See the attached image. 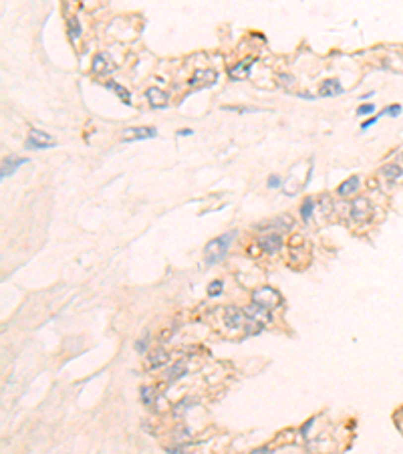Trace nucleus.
<instances>
[{
    "instance_id": "9b49d317",
    "label": "nucleus",
    "mask_w": 403,
    "mask_h": 454,
    "mask_svg": "<svg viewBox=\"0 0 403 454\" xmlns=\"http://www.w3.org/2000/svg\"><path fill=\"white\" fill-rule=\"evenodd\" d=\"M218 81V73L214 69H202V71H196L194 77L190 79V85H204V87H210Z\"/></svg>"
},
{
    "instance_id": "2eb2a0df",
    "label": "nucleus",
    "mask_w": 403,
    "mask_h": 454,
    "mask_svg": "<svg viewBox=\"0 0 403 454\" xmlns=\"http://www.w3.org/2000/svg\"><path fill=\"white\" fill-rule=\"evenodd\" d=\"M22 164H26V160H22V158H14V156H10V158H6L4 162H2V170H0V178L2 180H6L8 176H12Z\"/></svg>"
},
{
    "instance_id": "9d476101",
    "label": "nucleus",
    "mask_w": 403,
    "mask_h": 454,
    "mask_svg": "<svg viewBox=\"0 0 403 454\" xmlns=\"http://www.w3.org/2000/svg\"><path fill=\"white\" fill-rule=\"evenodd\" d=\"M145 97H147V101H149V105L153 109H162V107L168 105V93L162 91V89H158V87H149L145 91Z\"/></svg>"
},
{
    "instance_id": "0eeeda50",
    "label": "nucleus",
    "mask_w": 403,
    "mask_h": 454,
    "mask_svg": "<svg viewBox=\"0 0 403 454\" xmlns=\"http://www.w3.org/2000/svg\"><path fill=\"white\" fill-rule=\"evenodd\" d=\"M158 135L156 128H127L121 131V141H139V139H151Z\"/></svg>"
},
{
    "instance_id": "f257e3e1",
    "label": "nucleus",
    "mask_w": 403,
    "mask_h": 454,
    "mask_svg": "<svg viewBox=\"0 0 403 454\" xmlns=\"http://www.w3.org/2000/svg\"><path fill=\"white\" fill-rule=\"evenodd\" d=\"M236 238V232H226L218 238H212L208 245L204 247V259L208 264H218L220 260H224V257L230 251L232 240Z\"/></svg>"
},
{
    "instance_id": "a878e982",
    "label": "nucleus",
    "mask_w": 403,
    "mask_h": 454,
    "mask_svg": "<svg viewBox=\"0 0 403 454\" xmlns=\"http://www.w3.org/2000/svg\"><path fill=\"white\" fill-rule=\"evenodd\" d=\"M381 115H389V117H397V115H401V105H397V103H393V105H387L383 111H381Z\"/></svg>"
},
{
    "instance_id": "7c9ffc66",
    "label": "nucleus",
    "mask_w": 403,
    "mask_h": 454,
    "mask_svg": "<svg viewBox=\"0 0 403 454\" xmlns=\"http://www.w3.org/2000/svg\"><path fill=\"white\" fill-rule=\"evenodd\" d=\"M278 81H281L287 89H290V85L294 83V77H290V75H281V77H278Z\"/></svg>"
},
{
    "instance_id": "b1692460",
    "label": "nucleus",
    "mask_w": 403,
    "mask_h": 454,
    "mask_svg": "<svg viewBox=\"0 0 403 454\" xmlns=\"http://www.w3.org/2000/svg\"><path fill=\"white\" fill-rule=\"evenodd\" d=\"M105 65H107V57H105L103 53L95 55V59H93V71L99 73V71H103V69H105Z\"/></svg>"
},
{
    "instance_id": "f8f14e48",
    "label": "nucleus",
    "mask_w": 403,
    "mask_h": 454,
    "mask_svg": "<svg viewBox=\"0 0 403 454\" xmlns=\"http://www.w3.org/2000/svg\"><path fill=\"white\" fill-rule=\"evenodd\" d=\"M254 61H256L254 57L240 61L238 65H234V67H230V69H228V75H230L232 79H246L248 75H250V67L254 65Z\"/></svg>"
},
{
    "instance_id": "423d86ee",
    "label": "nucleus",
    "mask_w": 403,
    "mask_h": 454,
    "mask_svg": "<svg viewBox=\"0 0 403 454\" xmlns=\"http://www.w3.org/2000/svg\"><path fill=\"white\" fill-rule=\"evenodd\" d=\"M308 180H311V176L300 178V176H296V170L292 168V172L288 174V178L283 182V192H285L287 196H296V194L308 184Z\"/></svg>"
},
{
    "instance_id": "7ed1b4c3",
    "label": "nucleus",
    "mask_w": 403,
    "mask_h": 454,
    "mask_svg": "<svg viewBox=\"0 0 403 454\" xmlns=\"http://www.w3.org/2000/svg\"><path fill=\"white\" fill-rule=\"evenodd\" d=\"M49 147H55V137L45 133V131H39V130H30L28 131V137H26V149H49Z\"/></svg>"
},
{
    "instance_id": "72a5a7b5",
    "label": "nucleus",
    "mask_w": 403,
    "mask_h": 454,
    "mask_svg": "<svg viewBox=\"0 0 403 454\" xmlns=\"http://www.w3.org/2000/svg\"><path fill=\"white\" fill-rule=\"evenodd\" d=\"M166 452L168 454H188L183 446H172V448H166Z\"/></svg>"
},
{
    "instance_id": "f3484780",
    "label": "nucleus",
    "mask_w": 403,
    "mask_h": 454,
    "mask_svg": "<svg viewBox=\"0 0 403 454\" xmlns=\"http://www.w3.org/2000/svg\"><path fill=\"white\" fill-rule=\"evenodd\" d=\"M185 372H188V366H185V361H183V359H179V361H175L173 366L168 370V374H166V380L172 384V382H175V380L183 378V376H185Z\"/></svg>"
},
{
    "instance_id": "aec40b11",
    "label": "nucleus",
    "mask_w": 403,
    "mask_h": 454,
    "mask_svg": "<svg viewBox=\"0 0 403 454\" xmlns=\"http://www.w3.org/2000/svg\"><path fill=\"white\" fill-rule=\"evenodd\" d=\"M107 87H109V89H113L115 93L123 99V103H125V105H131V95H129V91H127L125 87H121V85H117V83H113V81H109V83H107Z\"/></svg>"
},
{
    "instance_id": "f704fd0d",
    "label": "nucleus",
    "mask_w": 403,
    "mask_h": 454,
    "mask_svg": "<svg viewBox=\"0 0 403 454\" xmlns=\"http://www.w3.org/2000/svg\"><path fill=\"white\" fill-rule=\"evenodd\" d=\"M248 454H272V450H270L268 446H260V448H254V450H250Z\"/></svg>"
},
{
    "instance_id": "412c9836",
    "label": "nucleus",
    "mask_w": 403,
    "mask_h": 454,
    "mask_svg": "<svg viewBox=\"0 0 403 454\" xmlns=\"http://www.w3.org/2000/svg\"><path fill=\"white\" fill-rule=\"evenodd\" d=\"M67 24H69V37H71V41H77V39L81 37V33H83L79 18H77V16H71Z\"/></svg>"
},
{
    "instance_id": "c9c22d12",
    "label": "nucleus",
    "mask_w": 403,
    "mask_h": 454,
    "mask_svg": "<svg viewBox=\"0 0 403 454\" xmlns=\"http://www.w3.org/2000/svg\"><path fill=\"white\" fill-rule=\"evenodd\" d=\"M192 133H194L192 130H179L177 131V135H192Z\"/></svg>"
},
{
    "instance_id": "4468645a",
    "label": "nucleus",
    "mask_w": 403,
    "mask_h": 454,
    "mask_svg": "<svg viewBox=\"0 0 403 454\" xmlns=\"http://www.w3.org/2000/svg\"><path fill=\"white\" fill-rule=\"evenodd\" d=\"M168 361H170V353H168L164 347L153 349V353L147 357V363H149V368H151V370H158V368L166 366Z\"/></svg>"
},
{
    "instance_id": "393cba45",
    "label": "nucleus",
    "mask_w": 403,
    "mask_h": 454,
    "mask_svg": "<svg viewBox=\"0 0 403 454\" xmlns=\"http://www.w3.org/2000/svg\"><path fill=\"white\" fill-rule=\"evenodd\" d=\"M190 404H194V400H181V402H179V404L173 408V414H175V416H181L183 412H188V410L192 408Z\"/></svg>"
},
{
    "instance_id": "c756f323",
    "label": "nucleus",
    "mask_w": 403,
    "mask_h": 454,
    "mask_svg": "<svg viewBox=\"0 0 403 454\" xmlns=\"http://www.w3.org/2000/svg\"><path fill=\"white\" fill-rule=\"evenodd\" d=\"M381 115H375V117H371V119H367V121H363V126H361V131H365V130H369L371 126H375L377 124V119H379Z\"/></svg>"
},
{
    "instance_id": "39448f33",
    "label": "nucleus",
    "mask_w": 403,
    "mask_h": 454,
    "mask_svg": "<svg viewBox=\"0 0 403 454\" xmlns=\"http://www.w3.org/2000/svg\"><path fill=\"white\" fill-rule=\"evenodd\" d=\"M349 212H351V218H353V220H357V222H365V220L371 216V212H373V208H371V202H369L367 198L359 196V198H355V200L351 202Z\"/></svg>"
},
{
    "instance_id": "e433bc0d",
    "label": "nucleus",
    "mask_w": 403,
    "mask_h": 454,
    "mask_svg": "<svg viewBox=\"0 0 403 454\" xmlns=\"http://www.w3.org/2000/svg\"><path fill=\"white\" fill-rule=\"evenodd\" d=\"M401 160H403V156H401Z\"/></svg>"
},
{
    "instance_id": "473e14b6",
    "label": "nucleus",
    "mask_w": 403,
    "mask_h": 454,
    "mask_svg": "<svg viewBox=\"0 0 403 454\" xmlns=\"http://www.w3.org/2000/svg\"><path fill=\"white\" fill-rule=\"evenodd\" d=\"M313 424H315V420L311 418V420H306V422H304V426L300 428V434H302L304 438H306V434H308V430H311V426H313Z\"/></svg>"
},
{
    "instance_id": "6ab92c4d",
    "label": "nucleus",
    "mask_w": 403,
    "mask_h": 454,
    "mask_svg": "<svg viewBox=\"0 0 403 454\" xmlns=\"http://www.w3.org/2000/svg\"><path fill=\"white\" fill-rule=\"evenodd\" d=\"M381 174L387 178V180H395V178H401L403 176V168L399 164H385L381 168Z\"/></svg>"
},
{
    "instance_id": "f03ea898",
    "label": "nucleus",
    "mask_w": 403,
    "mask_h": 454,
    "mask_svg": "<svg viewBox=\"0 0 403 454\" xmlns=\"http://www.w3.org/2000/svg\"><path fill=\"white\" fill-rule=\"evenodd\" d=\"M252 303H256V305H260V307L272 311L274 307H278V305L283 303V297H281V293L274 291L272 287H260V289L254 291Z\"/></svg>"
},
{
    "instance_id": "20e7f679",
    "label": "nucleus",
    "mask_w": 403,
    "mask_h": 454,
    "mask_svg": "<svg viewBox=\"0 0 403 454\" xmlns=\"http://www.w3.org/2000/svg\"><path fill=\"white\" fill-rule=\"evenodd\" d=\"M244 315L248 321H254L262 327H266L268 323H272V313L260 305H256V303H250L248 307H244Z\"/></svg>"
},
{
    "instance_id": "1a4fd4ad",
    "label": "nucleus",
    "mask_w": 403,
    "mask_h": 454,
    "mask_svg": "<svg viewBox=\"0 0 403 454\" xmlns=\"http://www.w3.org/2000/svg\"><path fill=\"white\" fill-rule=\"evenodd\" d=\"M224 321L228 327L232 329H240L244 327L246 323V315H244V309H238V307H226L224 311Z\"/></svg>"
},
{
    "instance_id": "6e6552de",
    "label": "nucleus",
    "mask_w": 403,
    "mask_h": 454,
    "mask_svg": "<svg viewBox=\"0 0 403 454\" xmlns=\"http://www.w3.org/2000/svg\"><path fill=\"white\" fill-rule=\"evenodd\" d=\"M260 247H262V251H266V255H274L283 249V236L276 232H266L260 238Z\"/></svg>"
},
{
    "instance_id": "dca6fc26",
    "label": "nucleus",
    "mask_w": 403,
    "mask_h": 454,
    "mask_svg": "<svg viewBox=\"0 0 403 454\" xmlns=\"http://www.w3.org/2000/svg\"><path fill=\"white\" fill-rule=\"evenodd\" d=\"M359 186H361V178L359 176H351L337 188V194L339 196H351V194H355L359 190Z\"/></svg>"
},
{
    "instance_id": "5701e85b",
    "label": "nucleus",
    "mask_w": 403,
    "mask_h": 454,
    "mask_svg": "<svg viewBox=\"0 0 403 454\" xmlns=\"http://www.w3.org/2000/svg\"><path fill=\"white\" fill-rule=\"evenodd\" d=\"M222 289H224V281H212L210 285H208V295L210 297H218V295H222Z\"/></svg>"
},
{
    "instance_id": "bb28decb",
    "label": "nucleus",
    "mask_w": 403,
    "mask_h": 454,
    "mask_svg": "<svg viewBox=\"0 0 403 454\" xmlns=\"http://www.w3.org/2000/svg\"><path fill=\"white\" fill-rule=\"evenodd\" d=\"M175 438L179 440V442H183V440H188L190 438V430L183 426V424H179L177 426V430H175Z\"/></svg>"
},
{
    "instance_id": "4be33fe9",
    "label": "nucleus",
    "mask_w": 403,
    "mask_h": 454,
    "mask_svg": "<svg viewBox=\"0 0 403 454\" xmlns=\"http://www.w3.org/2000/svg\"><path fill=\"white\" fill-rule=\"evenodd\" d=\"M139 396H141V402H143L145 406H153V402H156V389L145 386V388H141Z\"/></svg>"
},
{
    "instance_id": "a211bd4d",
    "label": "nucleus",
    "mask_w": 403,
    "mask_h": 454,
    "mask_svg": "<svg viewBox=\"0 0 403 454\" xmlns=\"http://www.w3.org/2000/svg\"><path fill=\"white\" fill-rule=\"evenodd\" d=\"M315 206H317V202L313 200V198H304L302 200V204H300V218L304 220V222H308L311 220V216H313V212H315Z\"/></svg>"
},
{
    "instance_id": "c85d7f7f",
    "label": "nucleus",
    "mask_w": 403,
    "mask_h": 454,
    "mask_svg": "<svg viewBox=\"0 0 403 454\" xmlns=\"http://www.w3.org/2000/svg\"><path fill=\"white\" fill-rule=\"evenodd\" d=\"M278 186H283V180L278 178L276 174H272V176L268 178V188H278Z\"/></svg>"
},
{
    "instance_id": "cd10ccee",
    "label": "nucleus",
    "mask_w": 403,
    "mask_h": 454,
    "mask_svg": "<svg viewBox=\"0 0 403 454\" xmlns=\"http://www.w3.org/2000/svg\"><path fill=\"white\" fill-rule=\"evenodd\" d=\"M375 111V105L373 103H365V105H359L357 107V115H369Z\"/></svg>"
},
{
    "instance_id": "2f4dec72",
    "label": "nucleus",
    "mask_w": 403,
    "mask_h": 454,
    "mask_svg": "<svg viewBox=\"0 0 403 454\" xmlns=\"http://www.w3.org/2000/svg\"><path fill=\"white\" fill-rule=\"evenodd\" d=\"M135 349H137V353H145V349H147V337L139 339V341L135 343Z\"/></svg>"
},
{
    "instance_id": "ddd939ff",
    "label": "nucleus",
    "mask_w": 403,
    "mask_h": 454,
    "mask_svg": "<svg viewBox=\"0 0 403 454\" xmlns=\"http://www.w3.org/2000/svg\"><path fill=\"white\" fill-rule=\"evenodd\" d=\"M343 93V85H341L339 79H329V81H323L321 87H319V95L321 97H337Z\"/></svg>"
}]
</instances>
